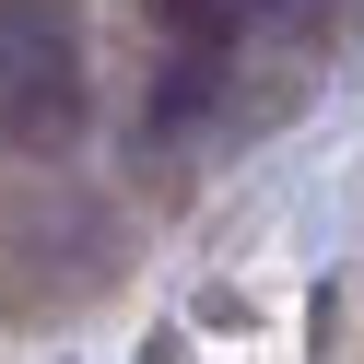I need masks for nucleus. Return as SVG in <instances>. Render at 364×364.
I'll list each match as a JSON object with an SVG mask.
<instances>
[{"mask_svg":"<svg viewBox=\"0 0 364 364\" xmlns=\"http://www.w3.org/2000/svg\"><path fill=\"white\" fill-rule=\"evenodd\" d=\"M95 118V59H82V12L71 0H0V141L12 153H59Z\"/></svg>","mask_w":364,"mask_h":364,"instance_id":"1","label":"nucleus"}]
</instances>
